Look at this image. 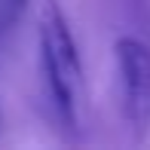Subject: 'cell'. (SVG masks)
<instances>
[{"label":"cell","mask_w":150,"mask_h":150,"mask_svg":"<svg viewBox=\"0 0 150 150\" xmlns=\"http://www.w3.org/2000/svg\"><path fill=\"white\" fill-rule=\"evenodd\" d=\"M120 74V110L135 141L150 132V46L141 37H120L113 43Z\"/></svg>","instance_id":"obj_2"},{"label":"cell","mask_w":150,"mask_h":150,"mask_svg":"<svg viewBox=\"0 0 150 150\" xmlns=\"http://www.w3.org/2000/svg\"><path fill=\"white\" fill-rule=\"evenodd\" d=\"M40 71H43L46 95L58 126L67 132L80 129V104H83V61L74 31L55 0H46L40 12Z\"/></svg>","instance_id":"obj_1"},{"label":"cell","mask_w":150,"mask_h":150,"mask_svg":"<svg viewBox=\"0 0 150 150\" xmlns=\"http://www.w3.org/2000/svg\"><path fill=\"white\" fill-rule=\"evenodd\" d=\"M126 3H129V9H132V16L150 31V0H126Z\"/></svg>","instance_id":"obj_4"},{"label":"cell","mask_w":150,"mask_h":150,"mask_svg":"<svg viewBox=\"0 0 150 150\" xmlns=\"http://www.w3.org/2000/svg\"><path fill=\"white\" fill-rule=\"evenodd\" d=\"M25 12H28V0H0V40L16 31Z\"/></svg>","instance_id":"obj_3"}]
</instances>
